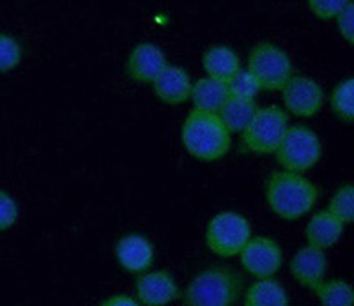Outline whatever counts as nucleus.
I'll use <instances>...</instances> for the list:
<instances>
[{
	"label": "nucleus",
	"mask_w": 354,
	"mask_h": 306,
	"mask_svg": "<svg viewBox=\"0 0 354 306\" xmlns=\"http://www.w3.org/2000/svg\"><path fill=\"white\" fill-rule=\"evenodd\" d=\"M319 189L301 172L278 170L266 182V200L270 209L282 220H299L312 211Z\"/></svg>",
	"instance_id": "1"
},
{
	"label": "nucleus",
	"mask_w": 354,
	"mask_h": 306,
	"mask_svg": "<svg viewBox=\"0 0 354 306\" xmlns=\"http://www.w3.org/2000/svg\"><path fill=\"white\" fill-rule=\"evenodd\" d=\"M280 90L283 105L296 117H314L324 103V90L321 85L303 75L290 77Z\"/></svg>",
	"instance_id": "9"
},
{
	"label": "nucleus",
	"mask_w": 354,
	"mask_h": 306,
	"mask_svg": "<svg viewBox=\"0 0 354 306\" xmlns=\"http://www.w3.org/2000/svg\"><path fill=\"white\" fill-rule=\"evenodd\" d=\"M335 20H337V27L340 36H342L349 45H353L354 43V4L353 2H349L342 11L338 12L337 17H335Z\"/></svg>",
	"instance_id": "27"
},
{
	"label": "nucleus",
	"mask_w": 354,
	"mask_h": 306,
	"mask_svg": "<svg viewBox=\"0 0 354 306\" xmlns=\"http://www.w3.org/2000/svg\"><path fill=\"white\" fill-rule=\"evenodd\" d=\"M189 97L194 101L195 110L218 113V110L229 97V90H227V84L223 80L205 77L201 78L195 85H192Z\"/></svg>",
	"instance_id": "16"
},
{
	"label": "nucleus",
	"mask_w": 354,
	"mask_h": 306,
	"mask_svg": "<svg viewBox=\"0 0 354 306\" xmlns=\"http://www.w3.org/2000/svg\"><path fill=\"white\" fill-rule=\"evenodd\" d=\"M192 80L188 73L179 66H169L161 69L153 80L154 94L167 105H183L192 94Z\"/></svg>",
	"instance_id": "13"
},
{
	"label": "nucleus",
	"mask_w": 354,
	"mask_h": 306,
	"mask_svg": "<svg viewBox=\"0 0 354 306\" xmlns=\"http://www.w3.org/2000/svg\"><path fill=\"white\" fill-rule=\"evenodd\" d=\"M312 290L324 306H351L354 303L353 289L346 280H321Z\"/></svg>",
	"instance_id": "20"
},
{
	"label": "nucleus",
	"mask_w": 354,
	"mask_h": 306,
	"mask_svg": "<svg viewBox=\"0 0 354 306\" xmlns=\"http://www.w3.org/2000/svg\"><path fill=\"white\" fill-rule=\"evenodd\" d=\"M330 105L333 113L340 121L353 122L354 121V80L340 82L331 93Z\"/></svg>",
	"instance_id": "21"
},
{
	"label": "nucleus",
	"mask_w": 354,
	"mask_h": 306,
	"mask_svg": "<svg viewBox=\"0 0 354 306\" xmlns=\"http://www.w3.org/2000/svg\"><path fill=\"white\" fill-rule=\"evenodd\" d=\"M243 290V276L225 266L207 267L198 273L185 292L188 306H230Z\"/></svg>",
	"instance_id": "3"
},
{
	"label": "nucleus",
	"mask_w": 354,
	"mask_h": 306,
	"mask_svg": "<svg viewBox=\"0 0 354 306\" xmlns=\"http://www.w3.org/2000/svg\"><path fill=\"white\" fill-rule=\"evenodd\" d=\"M289 128V117L278 106L257 108L254 119L243 129V145L254 154H274Z\"/></svg>",
	"instance_id": "5"
},
{
	"label": "nucleus",
	"mask_w": 354,
	"mask_h": 306,
	"mask_svg": "<svg viewBox=\"0 0 354 306\" xmlns=\"http://www.w3.org/2000/svg\"><path fill=\"white\" fill-rule=\"evenodd\" d=\"M202 66H204L207 77L225 82L241 68V61H239L238 53L230 46L216 45L205 50V53L202 55Z\"/></svg>",
	"instance_id": "17"
},
{
	"label": "nucleus",
	"mask_w": 354,
	"mask_h": 306,
	"mask_svg": "<svg viewBox=\"0 0 354 306\" xmlns=\"http://www.w3.org/2000/svg\"><path fill=\"white\" fill-rule=\"evenodd\" d=\"M349 2L353 0H308V8L319 20H333Z\"/></svg>",
	"instance_id": "25"
},
{
	"label": "nucleus",
	"mask_w": 354,
	"mask_h": 306,
	"mask_svg": "<svg viewBox=\"0 0 354 306\" xmlns=\"http://www.w3.org/2000/svg\"><path fill=\"white\" fill-rule=\"evenodd\" d=\"M167 66L165 53L153 43H140L129 53L126 61V75L140 84H153L154 78Z\"/></svg>",
	"instance_id": "10"
},
{
	"label": "nucleus",
	"mask_w": 354,
	"mask_h": 306,
	"mask_svg": "<svg viewBox=\"0 0 354 306\" xmlns=\"http://www.w3.org/2000/svg\"><path fill=\"white\" fill-rule=\"evenodd\" d=\"M18 222V206L15 198L0 189V232L11 229Z\"/></svg>",
	"instance_id": "26"
},
{
	"label": "nucleus",
	"mask_w": 354,
	"mask_h": 306,
	"mask_svg": "<svg viewBox=\"0 0 354 306\" xmlns=\"http://www.w3.org/2000/svg\"><path fill=\"white\" fill-rule=\"evenodd\" d=\"M185 149L201 162H218L230 149V131L218 113L194 110L181 129Z\"/></svg>",
	"instance_id": "2"
},
{
	"label": "nucleus",
	"mask_w": 354,
	"mask_h": 306,
	"mask_svg": "<svg viewBox=\"0 0 354 306\" xmlns=\"http://www.w3.org/2000/svg\"><path fill=\"white\" fill-rule=\"evenodd\" d=\"M246 306H287L289 305V296L287 290L278 280L257 278V282L246 289L245 292Z\"/></svg>",
	"instance_id": "18"
},
{
	"label": "nucleus",
	"mask_w": 354,
	"mask_h": 306,
	"mask_svg": "<svg viewBox=\"0 0 354 306\" xmlns=\"http://www.w3.org/2000/svg\"><path fill=\"white\" fill-rule=\"evenodd\" d=\"M252 238V227L243 214L234 211L218 213L205 230V245L220 257H236Z\"/></svg>",
	"instance_id": "6"
},
{
	"label": "nucleus",
	"mask_w": 354,
	"mask_h": 306,
	"mask_svg": "<svg viewBox=\"0 0 354 306\" xmlns=\"http://www.w3.org/2000/svg\"><path fill=\"white\" fill-rule=\"evenodd\" d=\"M21 61V46L15 37L0 34V73L11 71Z\"/></svg>",
	"instance_id": "24"
},
{
	"label": "nucleus",
	"mask_w": 354,
	"mask_h": 306,
	"mask_svg": "<svg viewBox=\"0 0 354 306\" xmlns=\"http://www.w3.org/2000/svg\"><path fill=\"white\" fill-rule=\"evenodd\" d=\"M227 90L230 97H241V99H255L257 94L261 93V85L257 84L252 73L248 69H241L234 73L232 77L227 78Z\"/></svg>",
	"instance_id": "22"
},
{
	"label": "nucleus",
	"mask_w": 354,
	"mask_h": 306,
	"mask_svg": "<svg viewBox=\"0 0 354 306\" xmlns=\"http://www.w3.org/2000/svg\"><path fill=\"white\" fill-rule=\"evenodd\" d=\"M259 106L255 99H241V97H227L225 103L218 110V117L225 124L230 133H243V129L254 119Z\"/></svg>",
	"instance_id": "19"
},
{
	"label": "nucleus",
	"mask_w": 354,
	"mask_h": 306,
	"mask_svg": "<svg viewBox=\"0 0 354 306\" xmlns=\"http://www.w3.org/2000/svg\"><path fill=\"white\" fill-rule=\"evenodd\" d=\"M328 211L338 218L340 222L346 225L354 220V189L353 184H344L340 186L337 193L331 197Z\"/></svg>",
	"instance_id": "23"
},
{
	"label": "nucleus",
	"mask_w": 354,
	"mask_h": 306,
	"mask_svg": "<svg viewBox=\"0 0 354 306\" xmlns=\"http://www.w3.org/2000/svg\"><path fill=\"white\" fill-rule=\"evenodd\" d=\"M179 296L176 280L167 271H151L140 273L137 280V299L138 305L145 306H165Z\"/></svg>",
	"instance_id": "11"
},
{
	"label": "nucleus",
	"mask_w": 354,
	"mask_h": 306,
	"mask_svg": "<svg viewBox=\"0 0 354 306\" xmlns=\"http://www.w3.org/2000/svg\"><path fill=\"white\" fill-rule=\"evenodd\" d=\"M274 154L278 165L283 170L305 172L317 165L321 160V140L306 126H289Z\"/></svg>",
	"instance_id": "4"
},
{
	"label": "nucleus",
	"mask_w": 354,
	"mask_h": 306,
	"mask_svg": "<svg viewBox=\"0 0 354 306\" xmlns=\"http://www.w3.org/2000/svg\"><path fill=\"white\" fill-rule=\"evenodd\" d=\"M344 223L335 218L330 211H319L314 216L310 218L308 225H306V241L310 246L326 250L331 248L338 239L342 238Z\"/></svg>",
	"instance_id": "15"
},
{
	"label": "nucleus",
	"mask_w": 354,
	"mask_h": 306,
	"mask_svg": "<svg viewBox=\"0 0 354 306\" xmlns=\"http://www.w3.org/2000/svg\"><path fill=\"white\" fill-rule=\"evenodd\" d=\"M328 271V258L324 250L315 246H305L290 260V273L301 285L314 289L324 280Z\"/></svg>",
	"instance_id": "14"
},
{
	"label": "nucleus",
	"mask_w": 354,
	"mask_h": 306,
	"mask_svg": "<svg viewBox=\"0 0 354 306\" xmlns=\"http://www.w3.org/2000/svg\"><path fill=\"white\" fill-rule=\"evenodd\" d=\"M115 258L124 271L140 274L153 266L154 248L149 239L144 236L129 234L117 241Z\"/></svg>",
	"instance_id": "12"
},
{
	"label": "nucleus",
	"mask_w": 354,
	"mask_h": 306,
	"mask_svg": "<svg viewBox=\"0 0 354 306\" xmlns=\"http://www.w3.org/2000/svg\"><path fill=\"white\" fill-rule=\"evenodd\" d=\"M241 255V266L248 274L255 278H270L280 271L283 262L282 248L274 239L257 236V238H250L243 250L239 251Z\"/></svg>",
	"instance_id": "8"
},
{
	"label": "nucleus",
	"mask_w": 354,
	"mask_h": 306,
	"mask_svg": "<svg viewBox=\"0 0 354 306\" xmlns=\"http://www.w3.org/2000/svg\"><path fill=\"white\" fill-rule=\"evenodd\" d=\"M248 71L261 85V89L280 90L292 77V62L280 46L264 41L255 45L250 53Z\"/></svg>",
	"instance_id": "7"
},
{
	"label": "nucleus",
	"mask_w": 354,
	"mask_h": 306,
	"mask_svg": "<svg viewBox=\"0 0 354 306\" xmlns=\"http://www.w3.org/2000/svg\"><path fill=\"white\" fill-rule=\"evenodd\" d=\"M101 305L103 306H137L138 301L137 299H133L131 296L117 294V296H112V298L105 299Z\"/></svg>",
	"instance_id": "28"
}]
</instances>
